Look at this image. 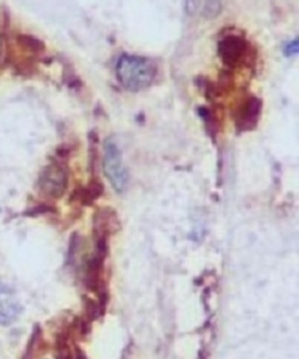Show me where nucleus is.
<instances>
[{
	"mask_svg": "<svg viewBox=\"0 0 299 359\" xmlns=\"http://www.w3.org/2000/svg\"><path fill=\"white\" fill-rule=\"evenodd\" d=\"M116 77L126 91L139 93L153 86L158 75L157 63L146 56L124 53L116 63Z\"/></svg>",
	"mask_w": 299,
	"mask_h": 359,
	"instance_id": "1",
	"label": "nucleus"
},
{
	"mask_svg": "<svg viewBox=\"0 0 299 359\" xmlns=\"http://www.w3.org/2000/svg\"><path fill=\"white\" fill-rule=\"evenodd\" d=\"M217 55L222 65L230 70L254 69L258 53L248 38L241 33L224 34L218 41Z\"/></svg>",
	"mask_w": 299,
	"mask_h": 359,
	"instance_id": "2",
	"label": "nucleus"
},
{
	"mask_svg": "<svg viewBox=\"0 0 299 359\" xmlns=\"http://www.w3.org/2000/svg\"><path fill=\"white\" fill-rule=\"evenodd\" d=\"M103 168L105 177L115 191L124 192L128 186V172L125 167L121 147L112 136L104 142Z\"/></svg>",
	"mask_w": 299,
	"mask_h": 359,
	"instance_id": "3",
	"label": "nucleus"
},
{
	"mask_svg": "<svg viewBox=\"0 0 299 359\" xmlns=\"http://www.w3.org/2000/svg\"><path fill=\"white\" fill-rule=\"evenodd\" d=\"M263 101L251 95L244 98L234 114V126L237 135L255 131L262 118Z\"/></svg>",
	"mask_w": 299,
	"mask_h": 359,
	"instance_id": "4",
	"label": "nucleus"
},
{
	"mask_svg": "<svg viewBox=\"0 0 299 359\" xmlns=\"http://www.w3.org/2000/svg\"><path fill=\"white\" fill-rule=\"evenodd\" d=\"M38 184L45 195L59 198L65 193L68 186V175L59 164L51 163L42 170Z\"/></svg>",
	"mask_w": 299,
	"mask_h": 359,
	"instance_id": "5",
	"label": "nucleus"
},
{
	"mask_svg": "<svg viewBox=\"0 0 299 359\" xmlns=\"http://www.w3.org/2000/svg\"><path fill=\"white\" fill-rule=\"evenodd\" d=\"M22 307L13 290L0 286V325H10L19 318Z\"/></svg>",
	"mask_w": 299,
	"mask_h": 359,
	"instance_id": "6",
	"label": "nucleus"
},
{
	"mask_svg": "<svg viewBox=\"0 0 299 359\" xmlns=\"http://www.w3.org/2000/svg\"><path fill=\"white\" fill-rule=\"evenodd\" d=\"M197 114L200 119H202L207 135L210 137L213 143L216 142L217 137L221 129V121L217 111L213 108L202 105V107L197 108Z\"/></svg>",
	"mask_w": 299,
	"mask_h": 359,
	"instance_id": "7",
	"label": "nucleus"
},
{
	"mask_svg": "<svg viewBox=\"0 0 299 359\" xmlns=\"http://www.w3.org/2000/svg\"><path fill=\"white\" fill-rule=\"evenodd\" d=\"M17 43L24 50L34 53V54H41L44 52L46 46L44 41L30 34H19L16 38Z\"/></svg>",
	"mask_w": 299,
	"mask_h": 359,
	"instance_id": "8",
	"label": "nucleus"
},
{
	"mask_svg": "<svg viewBox=\"0 0 299 359\" xmlns=\"http://www.w3.org/2000/svg\"><path fill=\"white\" fill-rule=\"evenodd\" d=\"M103 192V184L98 180L94 179L86 188L80 190L79 196L84 203H91L100 197Z\"/></svg>",
	"mask_w": 299,
	"mask_h": 359,
	"instance_id": "9",
	"label": "nucleus"
},
{
	"mask_svg": "<svg viewBox=\"0 0 299 359\" xmlns=\"http://www.w3.org/2000/svg\"><path fill=\"white\" fill-rule=\"evenodd\" d=\"M201 3V16L206 20H213L222 12V4L220 1H204Z\"/></svg>",
	"mask_w": 299,
	"mask_h": 359,
	"instance_id": "10",
	"label": "nucleus"
},
{
	"mask_svg": "<svg viewBox=\"0 0 299 359\" xmlns=\"http://www.w3.org/2000/svg\"><path fill=\"white\" fill-rule=\"evenodd\" d=\"M298 49L299 41L298 37H296L293 39V40L288 41L287 43L284 46V55L287 58L294 57V56L298 54Z\"/></svg>",
	"mask_w": 299,
	"mask_h": 359,
	"instance_id": "11",
	"label": "nucleus"
},
{
	"mask_svg": "<svg viewBox=\"0 0 299 359\" xmlns=\"http://www.w3.org/2000/svg\"><path fill=\"white\" fill-rule=\"evenodd\" d=\"M0 53H1V41H0Z\"/></svg>",
	"mask_w": 299,
	"mask_h": 359,
	"instance_id": "12",
	"label": "nucleus"
}]
</instances>
